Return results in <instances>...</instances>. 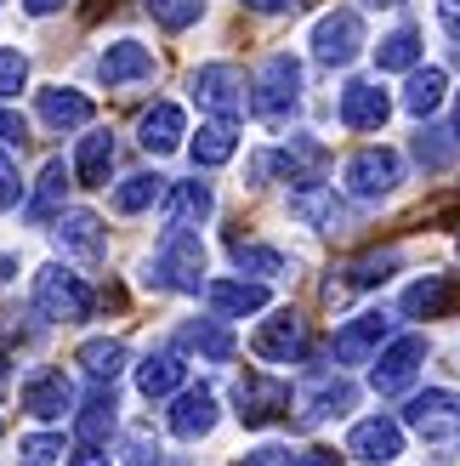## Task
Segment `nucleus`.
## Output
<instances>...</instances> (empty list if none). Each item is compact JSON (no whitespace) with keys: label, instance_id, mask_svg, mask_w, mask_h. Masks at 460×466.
Listing matches in <instances>:
<instances>
[{"label":"nucleus","instance_id":"obj_49","mask_svg":"<svg viewBox=\"0 0 460 466\" xmlns=\"http://www.w3.org/2000/svg\"><path fill=\"white\" fill-rule=\"evenodd\" d=\"M12 273H17V262H12V256H0V285H6Z\"/></svg>","mask_w":460,"mask_h":466},{"label":"nucleus","instance_id":"obj_13","mask_svg":"<svg viewBox=\"0 0 460 466\" xmlns=\"http://www.w3.org/2000/svg\"><path fill=\"white\" fill-rule=\"evenodd\" d=\"M97 80L108 86V91H120V86H143V80H154V52L143 40H114L108 52L97 57Z\"/></svg>","mask_w":460,"mask_h":466},{"label":"nucleus","instance_id":"obj_15","mask_svg":"<svg viewBox=\"0 0 460 466\" xmlns=\"http://www.w3.org/2000/svg\"><path fill=\"white\" fill-rule=\"evenodd\" d=\"M23 410H29L35 421H63V415L75 410V381H68L63 370H35V376L23 381Z\"/></svg>","mask_w":460,"mask_h":466},{"label":"nucleus","instance_id":"obj_7","mask_svg":"<svg viewBox=\"0 0 460 466\" xmlns=\"http://www.w3.org/2000/svg\"><path fill=\"white\" fill-rule=\"evenodd\" d=\"M358 52H364V17L353 6L325 12V17L313 23V57L325 63V68H347Z\"/></svg>","mask_w":460,"mask_h":466},{"label":"nucleus","instance_id":"obj_17","mask_svg":"<svg viewBox=\"0 0 460 466\" xmlns=\"http://www.w3.org/2000/svg\"><path fill=\"white\" fill-rule=\"evenodd\" d=\"M171 432L182 444H199V438L216 432V392L211 387H182L171 399Z\"/></svg>","mask_w":460,"mask_h":466},{"label":"nucleus","instance_id":"obj_1","mask_svg":"<svg viewBox=\"0 0 460 466\" xmlns=\"http://www.w3.org/2000/svg\"><path fill=\"white\" fill-rule=\"evenodd\" d=\"M250 108H256V120L273 126V131H285V126L295 120V108H302V63H295L290 52H273V57L262 63Z\"/></svg>","mask_w":460,"mask_h":466},{"label":"nucleus","instance_id":"obj_24","mask_svg":"<svg viewBox=\"0 0 460 466\" xmlns=\"http://www.w3.org/2000/svg\"><path fill=\"white\" fill-rule=\"evenodd\" d=\"M91 97H80L75 86H52V91H40V120L52 126V131H80L91 126Z\"/></svg>","mask_w":460,"mask_h":466},{"label":"nucleus","instance_id":"obj_21","mask_svg":"<svg viewBox=\"0 0 460 466\" xmlns=\"http://www.w3.org/2000/svg\"><path fill=\"white\" fill-rule=\"evenodd\" d=\"M57 245H63L68 256H80V262H91V268H97L103 250H108L103 222L91 217V211H63V217H57Z\"/></svg>","mask_w":460,"mask_h":466},{"label":"nucleus","instance_id":"obj_19","mask_svg":"<svg viewBox=\"0 0 460 466\" xmlns=\"http://www.w3.org/2000/svg\"><path fill=\"white\" fill-rule=\"evenodd\" d=\"M449 308H460V279L455 273H426L404 290V313L409 319H444Z\"/></svg>","mask_w":460,"mask_h":466},{"label":"nucleus","instance_id":"obj_18","mask_svg":"<svg viewBox=\"0 0 460 466\" xmlns=\"http://www.w3.org/2000/svg\"><path fill=\"white\" fill-rule=\"evenodd\" d=\"M353 399H358L353 381H341V376H330V370H325V376H313V381L302 387V399H295V404H302V421L318 427V421H335V415H347Z\"/></svg>","mask_w":460,"mask_h":466},{"label":"nucleus","instance_id":"obj_2","mask_svg":"<svg viewBox=\"0 0 460 466\" xmlns=\"http://www.w3.org/2000/svg\"><path fill=\"white\" fill-rule=\"evenodd\" d=\"M143 279L154 290H205V245H199V233L165 228V239L154 245V262H148Z\"/></svg>","mask_w":460,"mask_h":466},{"label":"nucleus","instance_id":"obj_20","mask_svg":"<svg viewBox=\"0 0 460 466\" xmlns=\"http://www.w3.org/2000/svg\"><path fill=\"white\" fill-rule=\"evenodd\" d=\"M159 205H165V222L171 228H182V233H188V228H199L205 217H211L216 211V194H211V182H176V188H165V199H159Z\"/></svg>","mask_w":460,"mask_h":466},{"label":"nucleus","instance_id":"obj_9","mask_svg":"<svg viewBox=\"0 0 460 466\" xmlns=\"http://www.w3.org/2000/svg\"><path fill=\"white\" fill-rule=\"evenodd\" d=\"M421 364H426V336H398V341H386V353L375 359L370 387L381 392V399H393V392H404L409 381H415Z\"/></svg>","mask_w":460,"mask_h":466},{"label":"nucleus","instance_id":"obj_5","mask_svg":"<svg viewBox=\"0 0 460 466\" xmlns=\"http://www.w3.org/2000/svg\"><path fill=\"white\" fill-rule=\"evenodd\" d=\"M194 103L205 114H216V126H234L245 114V75L234 63H205L194 75Z\"/></svg>","mask_w":460,"mask_h":466},{"label":"nucleus","instance_id":"obj_16","mask_svg":"<svg viewBox=\"0 0 460 466\" xmlns=\"http://www.w3.org/2000/svg\"><path fill=\"white\" fill-rule=\"evenodd\" d=\"M386 120H393V97H386L375 80H347V86H341V126L381 131Z\"/></svg>","mask_w":460,"mask_h":466},{"label":"nucleus","instance_id":"obj_38","mask_svg":"<svg viewBox=\"0 0 460 466\" xmlns=\"http://www.w3.org/2000/svg\"><path fill=\"white\" fill-rule=\"evenodd\" d=\"M290 211L302 217V222H313V228H335V222H341V205H335L330 188H307V194H295V199H290Z\"/></svg>","mask_w":460,"mask_h":466},{"label":"nucleus","instance_id":"obj_22","mask_svg":"<svg viewBox=\"0 0 460 466\" xmlns=\"http://www.w3.org/2000/svg\"><path fill=\"white\" fill-rule=\"evenodd\" d=\"M205 296H211L216 319H245V313L267 308V285H256V279H211Z\"/></svg>","mask_w":460,"mask_h":466},{"label":"nucleus","instance_id":"obj_39","mask_svg":"<svg viewBox=\"0 0 460 466\" xmlns=\"http://www.w3.org/2000/svg\"><path fill=\"white\" fill-rule=\"evenodd\" d=\"M415 159L426 171H444L449 159H455V131H444V126H426L421 137H415Z\"/></svg>","mask_w":460,"mask_h":466},{"label":"nucleus","instance_id":"obj_11","mask_svg":"<svg viewBox=\"0 0 460 466\" xmlns=\"http://www.w3.org/2000/svg\"><path fill=\"white\" fill-rule=\"evenodd\" d=\"M347 455L370 461V466H393L404 455V427L393 421V415H370V421H358L347 432Z\"/></svg>","mask_w":460,"mask_h":466},{"label":"nucleus","instance_id":"obj_44","mask_svg":"<svg viewBox=\"0 0 460 466\" xmlns=\"http://www.w3.org/2000/svg\"><path fill=\"white\" fill-rule=\"evenodd\" d=\"M125 466H165V455H159V444H148V432H136V438H131Z\"/></svg>","mask_w":460,"mask_h":466},{"label":"nucleus","instance_id":"obj_25","mask_svg":"<svg viewBox=\"0 0 460 466\" xmlns=\"http://www.w3.org/2000/svg\"><path fill=\"white\" fill-rule=\"evenodd\" d=\"M182 381H188L182 353H148L143 364H136V387H143V399H176Z\"/></svg>","mask_w":460,"mask_h":466},{"label":"nucleus","instance_id":"obj_43","mask_svg":"<svg viewBox=\"0 0 460 466\" xmlns=\"http://www.w3.org/2000/svg\"><path fill=\"white\" fill-rule=\"evenodd\" d=\"M23 143H29L23 114H17V108H0V154H23Z\"/></svg>","mask_w":460,"mask_h":466},{"label":"nucleus","instance_id":"obj_34","mask_svg":"<svg viewBox=\"0 0 460 466\" xmlns=\"http://www.w3.org/2000/svg\"><path fill=\"white\" fill-rule=\"evenodd\" d=\"M80 364H85V376L97 381V387H108V381L125 370V341H114V336L85 341V347H80Z\"/></svg>","mask_w":460,"mask_h":466},{"label":"nucleus","instance_id":"obj_31","mask_svg":"<svg viewBox=\"0 0 460 466\" xmlns=\"http://www.w3.org/2000/svg\"><path fill=\"white\" fill-rule=\"evenodd\" d=\"M227 256H234L239 273H256V279H279V273H290V256L273 250V245H262V239H234V245H227Z\"/></svg>","mask_w":460,"mask_h":466},{"label":"nucleus","instance_id":"obj_51","mask_svg":"<svg viewBox=\"0 0 460 466\" xmlns=\"http://www.w3.org/2000/svg\"><path fill=\"white\" fill-rule=\"evenodd\" d=\"M455 143H460V97H455Z\"/></svg>","mask_w":460,"mask_h":466},{"label":"nucleus","instance_id":"obj_47","mask_svg":"<svg viewBox=\"0 0 460 466\" xmlns=\"http://www.w3.org/2000/svg\"><path fill=\"white\" fill-rule=\"evenodd\" d=\"M63 6V0H23V12H29V17H45V12H57Z\"/></svg>","mask_w":460,"mask_h":466},{"label":"nucleus","instance_id":"obj_40","mask_svg":"<svg viewBox=\"0 0 460 466\" xmlns=\"http://www.w3.org/2000/svg\"><path fill=\"white\" fill-rule=\"evenodd\" d=\"M148 12L159 29H188V23L205 17V0H148Z\"/></svg>","mask_w":460,"mask_h":466},{"label":"nucleus","instance_id":"obj_36","mask_svg":"<svg viewBox=\"0 0 460 466\" xmlns=\"http://www.w3.org/2000/svg\"><path fill=\"white\" fill-rule=\"evenodd\" d=\"M393 268H398V250H370V256H358V262L347 268V285L341 290H375V285L393 279Z\"/></svg>","mask_w":460,"mask_h":466},{"label":"nucleus","instance_id":"obj_52","mask_svg":"<svg viewBox=\"0 0 460 466\" xmlns=\"http://www.w3.org/2000/svg\"><path fill=\"white\" fill-rule=\"evenodd\" d=\"M370 6H398V0H370Z\"/></svg>","mask_w":460,"mask_h":466},{"label":"nucleus","instance_id":"obj_4","mask_svg":"<svg viewBox=\"0 0 460 466\" xmlns=\"http://www.w3.org/2000/svg\"><path fill=\"white\" fill-rule=\"evenodd\" d=\"M35 308H40V319L80 324L91 313V285H85L80 273H68L63 262H52V268L35 273Z\"/></svg>","mask_w":460,"mask_h":466},{"label":"nucleus","instance_id":"obj_3","mask_svg":"<svg viewBox=\"0 0 460 466\" xmlns=\"http://www.w3.org/2000/svg\"><path fill=\"white\" fill-rule=\"evenodd\" d=\"M330 166V154H325V143H313V137H290L285 148H267V154H256L250 159V177L256 182H295V188H318V171Z\"/></svg>","mask_w":460,"mask_h":466},{"label":"nucleus","instance_id":"obj_27","mask_svg":"<svg viewBox=\"0 0 460 466\" xmlns=\"http://www.w3.org/2000/svg\"><path fill=\"white\" fill-rule=\"evenodd\" d=\"M75 432H80L85 450H103L108 444V438H114V387H91L85 392V404L75 415Z\"/></svg>","mask_w":460,"mask_h":466},{"label":"nucleus","instance_id":"obj_35","mask_svg":"<svg viewBox=\"0 0 460 466\" xmlns=\"http://www.w3.org/2000/svg\"><path fill=\"white\" fill-rule=\"evenodd\" d=\"M341 455L335 450H290V444H262L250 450L239 466H335Z\"/></svg>","mask_w":460,"mask_h":466},{"label":"nucleus","instance_id":"obj_37","mask_svg":"<svg viewBox=\"0 0 460 466\" xmlns=\"http://www.w3.org/2000/svg\"><path fill=\"white\" fill-rule=\"evenodd\" d=\"M375 68H421V35L415 29H398L375 46Z\"/></svg>","mask_w":460,"mask_h":466},{"label":"nucleus","instance_id":"obj_42","mask_svg":"<svg viewBox=\"0 0 460 466\" xmlns=\"http://www.w3.org/2000/svg\"><path fill=\"white\" fill-rule=\"evenodd\" d=\"M23 466H57V455H63V438L57 432H35V438H23Z\"/></svg>","mask_w":460,"mask_h":466},{"label":"nucleus","instance_id":"obj_50","mask_svg":"<svg viewBox=\"0 0 460 466\" xmlns=\"http://www.w3.org/2000/svg\"><path fill=\"white\" fill-rule=\"evenodd\" d=\"M6 364H12V359H6V353H0V387H6V376H12V370H6Z\"/></svg>","mask_w":460,"mask_h":466},{"label":"nucleus","instance_id":"obj_45","mask_svg":"<svg viewBox=\"0 0 460 466\" xmlns=\"http://www.w3.org/2000/svg\"><path fill=\"white\" fill-rule=\"evenodd\" d=\"M438 12H444V29L460 40V0H438Z\"/></svg>","mask_w":460,"mask_h":466},{"label":"nucleus","instance_id":"obj_29","mask_svg":"<svg viewBox=\"0 0 460 466\" xmlns=\"http://www.w3.org/2000/svg\"><path fill=\"white\" fill-rule=\"evenodd\" d=\"M444 91H449L444 68H409V86H404V108L415 114V120H432V114H438V103H444Z\"/></svg>","mask_w":460,"mask_h":466},{"label":"nucleus","instance_id":"obj_48","mask_svg":"<svg viewBox=\"0 0 460 466\" xmlns=\"http://www.w3.org/2000/svg\"><path fill=\"white\" fill-rule=\"evenodd\" d=\"M68 466H108V455H103V450H80V455L68 461Z\"/></svg>","mask_w":460,"mask_h":466},{"label":"nucleus","instance_id":"obj_30","mask_svg":"<svg viewBox=\"0 0 460 466\" xmlns=\"http://www.w3.org/2000/svg\"><path fill=\"white\" fill-rule=\"evenodd\" d=\"M165 188H171V182L159 177V171H136V177H125L120 188H114V211H120V217H136V211H148V205L165 199Z\"/></svg>","mask_w":460,"mask_h":466},{"label":"nucleus","instance_id":"obj_6","mask_svg":"<svg viewBox=\"0 0 460 466\" xmlns=\"http://www.w3.org/2000/svg\"><path fill=\"white\" fill-rule=\"evenodd\" d=\"M234 404H239L234 415L245 427H273L279 415H290V387L262 376V370H245V376L234 381Z\"/></svg>","mask_w":460,"mask_h":466},{"label":"nucleus","instance_id":"obj_46","mask_svg":"<svg viewBox=\"0 0 460 466\" xmlns=\"http://www.w3.org/2000/svg\"><path fill=\"white\" fill-rule=\"evenodd\" d=\"M239 6H250V12H290V6H302V0H239Z\"/></svg>","mask_w":460,"mask_h":466},{"label":"nucleus","instance_id":"obj_10","mask_svg":"<svg viewBox=\"0 0 460 466\" xmlns=\"http://www.w3.org/2000/svg\"><path fill=\"white\" fill-rule=\"evenodd\" d=\"M398 427H415V432H426V438H449V432L460 427V392H449V387L415 392V399L404 404V421H398Z\"/></svg>","mask_w":460,"mask_h":466},{"label":"nucleus","instance_id":"obj_8","mask_svg":"<svg viewBox=\"0 0 460 466\" xmlns=\"http://www.w3.org/2000/svg\"><path fill=\"white\" fill-rule=\"evenodd\" d=\"M341 182H347L353 199H386L404 182V159L393 148H364L347 159V171H341Z\"/></svg>","mask_w":460,"mask_h":466},{"label":"nucleus","instance_id":"obj_26","mask_svg":"<svg viewBox=\"0 0 460 466\" xmlns=\"http://www.w3.org/2000/svg\"><path fill=\"white\" fill-rule=\"evenodd\" d=\"M63 194H68V166H63V159H45L40 177H35L29 205H23V217H29V222H52V217H63Z\"/></svg>","mask_w":460,"mask_h":466},{"label":"nucleus","instance_id":"obj_14","mask_svg":"<svg viewBox=\"0 0 460 466\" xmlns=\"http://www.w3.org/2000/svg\"><path fill=\"white\" fill-rule=\"evenodd\" d=\"M302 341H307V324L295 308H279L273 319H262V330L250 336V347H256V359L267 364H290L295 353H302Z\"/></svg>","mask_w":460,"mask_h":466},{"label":"nucleus","instance_id":"obj_33","mask_svg":"<svg viewBox=\"0 0 460 466\" xmlns=\"http://www.w3.org/2000/svg\"><path fill=\"white\" fill-rule=\"evenodd\" d=\"M234 148H239V131L234 126H199V137H194V143H188V154H194V166H205V171H211V166H227V159H234Z\"/></svg>","mask_w":460,"mask_h":466},{"label":"nucleus","instance_id":"obj_23","mask_svg":"<svg viewBox=\"0 0 460 466\" xmlns=\"http://www.w3.org/2000/svg\"><path fill=\"white\" fill-rule=\"evenodd\" d=\"M182 137H188V120H182L176 103H154V108L143 114V126H136V143H143L148 154H171V148H182Z\"/></svg>","mask_w":460,"mask_h":466},{"label":"nucleus","instance_id":"obj_28","mask_svg":"<svg viewBox=\"0 0 460 466\" xmlns=\"http://www.w3.org/2000/svg\"><path fill=\"white\" fill-rule=\"evenodd\" d=\"M176 347H188V353L211 359V364H227L234 359V330H227L222 319H194V324L176 330Z\"/></svg>","mask_w":460,"mask_h":466},{"label":"nucleus","instance_id":"obj_41","mask_svg":"<svg viewBox=\"0 0 460 466\" xmlns=\"http://www.w3.org/2000/svg\"><path fill=\"white\" fill-rule=\"evenodd\" d=\"M23 86H29V57L17 46H0V97H17Z\"/></svg>","mask_w":460,"mask_h":466},{"label":"nucleus","instance_id":"obj_53","mask_svg":"<svg viewBox=\"0 0 460 466\" xmlns=\"http://www.w3.org/2000/svg\"><path fill=\"white\" fill-rule=\"evenodd\" d=\"M455 432H460V427H455Z\"/></svg>","mask_w":460,"mask_h":466},{"label":"nucleus","instance_id":"obj_12","mask_svg":"<svg viewBox=\"0 0 460 466\" xmlns=\"http://www.w3.org/2000/svg\"><path fill=\"white\" fill-rule=\"evenodd\" d=\"M386 336H393V319L386 313H358V319H347L335 330V359L341 364H370L386 347Z\"/></svg>","mask_w":460,"mask_h":466},{"label":"nucleus","instance_id":"obj_32","mask_svg":"<svg viewBox=\"0 0 460 466\" xmlns=\"http://www.w3.org/2000/svg\"><path fill=\"white\" fill-rule=\"evenodd\" d=\"M75 171H80V182H85V188H103V182H108V171H114V137H108V131H91V137H80Z\"/></svg>","mask_w":460,"mask_h":466}]
</instances>
